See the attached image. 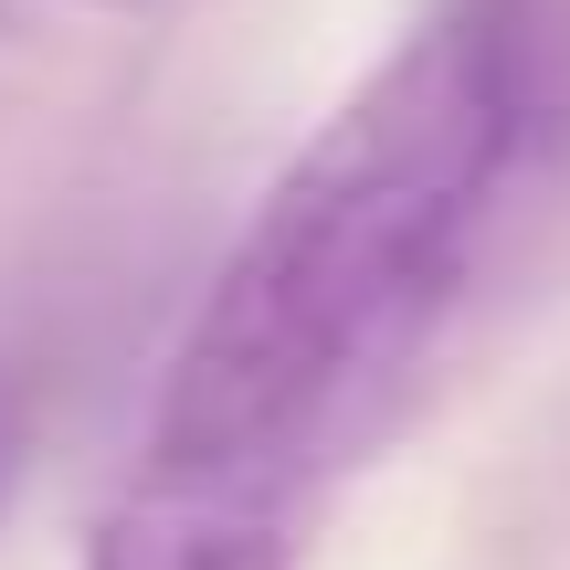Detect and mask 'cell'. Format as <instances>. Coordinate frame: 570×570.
I'll return each instance as SVG.
<instances>
[{
  "instance_id": "277c9868",
  "label": "cell",
  "mask_w": 570,
  "mask_h": 570,
  "mask_svg": "<svg viewBox=\"0 0 570 570\" xmlns=\"http://www.w3.org/2000/svg\"><path fill=\"white\" fill-rule=\"evenodd\" d=\"M0 508H11V433H0Z\"/></svg>"
},
{
  "instance_id": "3957f363",
  "label": "cell",
  "mask_w": 570,
  "mask_h": 570,
  "mask_svg": "<svg viewBox=\"0 0 570 570\" xmlns=\"http://www.w3.org/2000/svg\"><path fill=\"white\" fill-rule=\"evenodd\" d=\"M85 11H159V0H85Z\"/></svg>"
},
{
  "instance_id": "7a4b0ae2",
  "label": "cell",
  "mask_w": 570,
  "mask_h": 570,
  "mask_svg": "<svg viewBox=\"0 0 570 570\" xmlns=\"http://www.w3.org/2000/svg\"><path fill=\"white\" fill-rule=\"evenodd\" d=\"M306 487L233 465H159L148 454L117 487V508L85 539V570H296L306 550Z\"/></svg>"
},
{
  "instance_id": "6da1fadb",
  "label": "cell",
  "mask_w": 570,
  "mask_h": 570,
  "mask_svg": "<svg viewBox=\"0 0 570 570\" xmlns=\"http://www.w3.org/2000/svg\"><path fill=\"white\" fill-rule=\"evenodd\" d=\"M570 106V0H444L285 159L148 412L159 465L306 487L444 327L497 190Z\"/></svg>"
}]
</instances>
